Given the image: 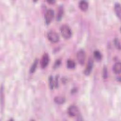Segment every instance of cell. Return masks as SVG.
<instances>
[{"label": "cell", "instance_id": "6da1fadb", "mask_svg": "<svg viewBox=\"0 0 121 121\" xmlns=\"http://www.w3.org/2000/svg\"><path fill=\"white\" fill-rule=\"evenodd\" d=\"M60 32L62 36L66 39H68L71 36V30L68 25H62L60 27Z\"/></svg>", "mask_w": 121, "mask_h": 121}, {"label": "cell", "instance_id": "7a4b0ae2", "mask_svg": "<svg viewBox=\"0 0 121 121\" xmlns=\"http://www.w3.org/2000/svg\"><path fill=\"white\" fill-rule=\"evenodd\" d=\"M47 38L48 40L52 43H55L59 42L60 36L57 33L54 31H50L47 33Z\"/></svg>", "mask_w": 121, "mask_h": 121}, {"label": "cell", "instance_id": "3957f363", "mask_svg": "<svg viewBox=\"0 0 121 121\" xmlns=\"http://www.w3.org/2000/svg\"><path fill=\"white\" fill-rule=\"evenodd\" d=\"M54 16V12L53 9H49L46 11L44 15V19L46 25H49L51 23L53 19Z\"/></svg>", "mask_w": 121, "mask_h": 121}, {"label": "cell", "instance_id": "277c9868", "mask_svg": "<svg viewBox=\"0 0 121 121\" xmlns=\"http://www.w3.org/2000/svg\"><path fill=\"white\" fill-rule=\"evenodd\" d=\"M68 113L71 117H78L79 115V111L77 106L70 105L68 109Z\"/></svg>", "mask_w": 121, "mask_h": 121}, {"label": "cell", "instance_id": "5b68a950", "mask_svg": "<svg viewBox=\"0 0 121 121\" xmlns=\"http://www.w3.org/2000/svg\"><path fill=\"white\" fill-rule=\"evenodd\" d=\"M77 58L78 63L80 65H83L84 64L86 59V53L83 50L81 49L77 52Z\"/></svg>", "mask_w": 121, "mask_h": 121}, {"label": "cell", "instance_id": "8992f818", "mask_svg": "<svg viewBox=\"0 0 121 121\" xmlns=\"http://www.w3.org/2000/svg\"><path fill=\"white\" fill-rule=\"evenodd\" d=\"M49 62V55L47 53H44L40 61V65H41V68L42 69L45 68L48 65Z\"/></svg>", "mask_w": 121, "mask_h": 121}, {"label": "cell", "instance_id": "52a82bcc", "mask_svg": "<svg viewBox=\"0 0 121 121\" xmlns=\"http://www.w3.org/2000/svg\"><path fill=\"white\" fill-rule=\"evenodd\" d=\"M93 64H94L93 59L92 58H90L88 60L87 65L84 70L85 75H86V76H88L91 73L92 70L93 69Z\"/></svg>", "mask_w": 121, "mask_h": 121}, {"label": "cell", "instance_id": "ba28073f", "mask_svg": "<svg viewBox=\"0 0 121 121\" xmlns=\"http://www.w3.org/2000/svg\"><path fill=\"white\" fill-rule=\"evenodd\" d=\"M79 9L83 11H86L88 8V3L86 0H81L78 4Z\"/></svg>", "mask_w": 121, "mask_h": 121}, {"label": "cell", "instance_id": "9c48e42d", "mask_svg": "<svg viewBox=\"0 0 121 121\" xmlns=\"http://www.w3.org/2000/svg\"><path fill=\"white\" fill-rule=\"evenodd\" d=\"M113 71L117 74H120L121 71V63L120 62H116L113 66Z\"/></svg>", "mask_w": 121, "mask_h": 121}, {"label": "cell", "instance_id": "30bf717a", "mask_svg": "<svg viewBox=\"0 0 121 121\" xmlns=\"http://www.w3.org/2000/svg\"><path fill=\"white\" fill-rule=\"evenodd\" d=\"M114 11H115L116 15L118 17V18L119 19H120L121 18V5H120V4L118 2L116 3L114 5Z\"/></svg>", "mask_w": 121, "mask_h": 121}, {"label": "cell", "instance_id": "8fae6325", "mask_svg": "<svg viewBox=\"0 0 121 121\" xmlns=\"http://www.w3.org/2000/svg\"><path fill=\"white\" fill-rule=\"evenodd\" d=\"M63 8L62 6H60L59 7L58 10V13H57V17H56L57 20L60 21L61 19V18L63 16Z\"/></svg>", "mask_w": 121, "mask_h": 121}, {"label": "cell", "instance_id": "7c38bea8", "mask_svg": "<svg viewBox=\"0 0 121 121\" xmlns=\"http://www.w3.org/2000/svg\"><path fill=\"white\" fill-rule=\"evenodd\" d=\"M54 102L59 104H61L65 103V99L64 97L61 96H56L54 99Z\"/></svg>", "mask_w": 121, "mask_h": 121}, {"label": "cell", "instance_id": "4fadbf2b", "mask_svg": "<svg viewBox=\"0 0 121 121\" xmlns=\"http://www.w3.org/2000/svg\"><path fill=\"white\" fill-rule=\"evenodd\" d=\"M76 66V63L75 61L71 59L68 60L67 61V67L69 69H72L75 68Z\"/></svg>", "mask_w": 121, "mask_h": 121}, {"label": "cell", "instance_id": "5bb4252c", "mask_svg": "<svg viewBox=\"0 0 121 121\" xmlns=\"http://www.w3.org/2000/svg\"><path fill=\"white\" fill-rule=\"evenodd\" d=\"M38 59H36L34 61V62L30 69V72L31 73H33L35 72V71L36 68H37V64H38Z\"/></svg>", "mask_w": 121, "mask_h": 121}, {"label": "cell", "instance_id": "9a60e30c", "mask_svg": "<svg viewBox=\"0 0 121 121\" xmlns=\"http://www.w3.org/2000/svg\"><path fill=\"white\" fill-rule=\"evenodd\" d=\"M93 55H94L95 59L96 60L99 61L102 59V54H101V52L98 50H95L94 52Z\"/></svg>", "mask_w": 121, "mask_h": 121}, {"label": "cell", "instance_id": "2e32d148", "mask_svg": "<svg viewBox=\"0 0 121 121\" xmlns=\"http://www.w3.org/2000/svg\"><path fill=\"white\" fill-rule=\"evenodd\" d=\"M4 89L3 86H1L0 88V105L1 111L3 110V107L4 106Z\"/></svg>", "mask_w": 121, "mask_h": 121}, {"label": "cell", "instance_id": "e0dca14e", "mask_svg": "<svg viewBox=\"0 0 121 121\" xmlns=\"http://www.w3.org/2000/svg\"><path fill=\"white\" fill-rule=\"evenodd\" d=\"M49 82V86L50 89L52 90L54 87V80H53V77L52 76H50L48 78Z\"/></svg>", "mask_w": 121, "mask_h": 121}, {"label": "cell", "instance_id": "ac0fdd59", "mask_svg": "<svg viewBox=\"0 0 121 121\" xmlns=\"http://www.w3.org/2000/svg\"><path fill=\"white\" fill-rule=\"evenodd\" d=\"M108 77V71L106 66H104L103 69V77L104 79H106Z\"/></svg>", "mask_w": 121, "mask_h": 121}, {"label": "cell", "instance_id": "d6986e66", "mask_svg": "<svg viewBox=\"0 0 121 121\" xmlns=\"http://www.w3.org/2000/svg\"><path fill=\"white\" fill-rule=\"evenodd\" d=\"M114 43L116 47V48L118 50L121 49V44H120V40L118 38H115L114 40Z\"/></svg>", "mask_w": 121, "mask_h": 121}, {"label": "cell", "instance_id": "ffe728a7", "mask_svg": "<svg viewBox=\"0 0 121 121\" xmlns=\"http://www.w3.org/2000/svg\"><path fill=\"white\" fill-rule=\"evenodd\" d=\"M61 64V60L58 59V60H56V61L54 63V66H53V68L54 69L55 68H58Z\"/></svg>", "mask_w": 121, "mask_h": 121}, {"label": "cell", "instance_id": "44dd1931", "mask_svg": "<svg viewBox=\"0 0 121 121\" xmlns=\"http://www.w3.org/2000/svg\"><path fill=\"white\" fill-rule=\"evenodd\" d=\"M58 76H56L55 78V80H54V87H55L56 88L58 87V84H59V82H58Z\"/></svg>", "mask_w": 121, "mask_h": 121}, {"label": "cell", "instance_id": "7402d4cb", "mask_svg": "<svg viewBox=\"0 0 121 121\" xmlns=\"http://www.w3.org/2000/svg\"><path fill=\"white\" fill-rule=\"evenodd\" d=\"M47 2L48 3H50L51 4H53L55 2V0H47Z\"/></svg>", "mask_w": 121, "mask_h": 121}]
</instances>
